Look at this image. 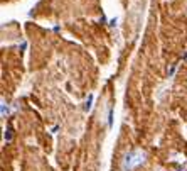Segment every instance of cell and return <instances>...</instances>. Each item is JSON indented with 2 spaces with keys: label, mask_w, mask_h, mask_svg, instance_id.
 <instances>
[{
  "label": "cell",
  "mask_w": 187,
  "mask_h": 171,
  "mask_svg": "<svg viewBox=\"0 0 187 171\" xmlns=\"http://www.w3.org/2000/svg\"><path fill=\"white\" fill-rule=\"evenodd\" d=\"M143 159H145L143 152H142V151H135V152H132V154L127 156L123 166H125V170H132V168H135V166H138L140 163H143Z\"/></svg>",
  "instance_id": "obj_1"
}]
</instances>
